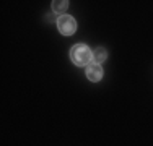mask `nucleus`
<instances>
[{
  "mask_svg": "<svg viewBox=\"0 0 153 146\" xmlns=\"http://www.w3.org/2000/svg\"><path fill=\"white\" fill-rule=\"evenodd\" d=\"M70 60L78 67H88L93 63V50L85 44H75L70 49Z\"/></svg>",
  "mask_w": 153,
  "mask_h": 146,
  "instance_id": "f257e3e1",
  "label": "nucleus"
},
{
  "mask_svg": "<svg viewBox=\"0 0 153 146\" xmlns=\"http://www.w3.org/2000/svg\"><path fill=\"white\" fill-rule=\"evenodd\" d=\"M57 28H59L60 34L72 36L76 31V21L70 15H62V16L57 18Z\"/></svg>",
  "mask_w": 153,
  "mask_h": 146,
  "instance_id": "f03ea898",
  "label": "nucleus"
},
{
  "mask_svg": "<svg viewBox=\"0 0 153 146\" xmlns=\"http://www.w3.org/2000/svg\"><path fill=\"white\" fill-rule=\"evenodd\" d=\"M103 75H104V72H103V68H101L100 63H94L93 62V63H90L88 67H86V76H88L90 81H93V83L101 81Z\"/></svg>",
  "mask_w": 153,
  "mask_h": 146,
  "instance_id": "7ed1b4c3",
  "label": "nucleus"
},
{
  "mask_svg": "<svg viewBox=\"0 0 153 146\" xmlns=\"http://www.w3.org/2000/svg\"><path fill=\"white\" fill-rule=\"evenodd\" d=\"M106 58H108V50L104 49V47H96V49L93 50V62L94 63L101 65Z\"/></svg>",
  "mask_w": 153,
  "mask_h": 146,
  "instance_id": "20e7f679",
  "label": "nucleus"
},
{
  "mask_svg": "<svg viewBox=\"0 0 153 146\" xmlns=\"http://www.w3.org/2000/svg\"><path fill=\"white\" fill-rule=\"evenodd\" d=\"M68 8V2L67 0H62V2H59V0H56V2H52V12L56 15H65V12H67Z\"/></svg>",
  "mask_w": 153,
  "mask_h": 146,
  "instance_id": "39448f33",
  "label": "nucleus"
}]
</instances>
